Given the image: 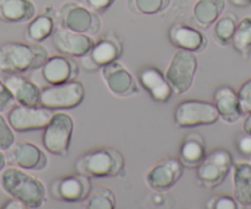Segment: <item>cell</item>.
<instances>
[{
    "label": "cell",
    "mask_w": 251,
    "mask_h": 209,
    "mask_svg": "<svg viewBox=\"0 0 251 209\" xmlns=\"http://www.w3.org/2000/svg\"><path fill=\"white\" fill-rule=\"evenodd\" d=\"M0 187L8 196L23 202L27 209L41 208L47 199L45 184L18 166L5 167L0 172Z\"/></svg>",
    "instance_id": "1"
},
{
    "label": "cell",
    "mask_w": 251,
    "mask_h": 209,
    "mask_svg": "<svg viewBox=\"0 0 251 209\" xmlns=\"http://www.w3.org/2000/svg\"><path fill=\"white\" fill-rule=\"evenodd\" d=\"M50 58V52L41 43L6 42L0 46V71L24 74L40 69Z\"/></svg>",
    "instance_id": "2"
},
{
    "label": "cell",
    "mask_w": 251,
    "mask_h": 209,
    "mask_svg": "<svg viewBox=\"0 0 251 209\" xmlns=\"http://www.w3.org/2000/svg\"><path fill=\"white\" fill-rule=\"evenodd\" d=\"M75 170L89 177H123L126 162L123 154L111 146L96 148L80 155L75 162Z\"/></svg>",
    "instance_id": "3"
},
{
    "label": "cell",
    "mask_w": 251,
    "mask_h": 209,
    "mask_svg": "<svg viewBox=\"0 0 251 209\" xmlns=\"http://www.w3.org/2000/svg\"><path fill=\"white\" fill-rule=\"evenodd\" d=\"M58 26L75 32L96 36L101 30V19L98 13L86 8L84 4L68 1L57 10Z\"/></svg>",
    "instance_id": "4"
},
{
    "label": "cell",
    "mask_w": 251,
    "mask_h": 209,
    "mask_svg": "<svg viewBox=\"0 0 251 209\" xmlns=\"http://www.w3.org/2000/svg\"><path fill=\"white\" fill-rule=\"evenodd\" d=\"M219 119V114L213 102L196 98L182 100L174 110V121L180 128L209 126Z\"/></svg>",
    "instance_id": "5"
},
{
    "label": "cell",
    "mask_w": 251,
    "mask_h": 209,
    "mask_svg": "<svg viewBox=\"0 0 251 209\" xmlns=\"http://www.w3.org/2000/svg\"><path fill=\"white\" fill-rule=\"evenodd\" d=\"M199 61L196 53L185 49H178L175 52L164 73L174 93L182 95L191 89Z\"/></svg>",
    "instance_id": "6"
},
{
    "label": "cell",
    "mask_w": 251,
    "mask_h": 209,
    "mask_svg": "<svg viewBox=\"0 0 251 209\" xmlns=\"http://www.w3.org/2000/svg\"><path fill=\"white\" fill-rule=\"evenodd\" d=\"M234 160L230 151L224 148L212 150L196 167L197 182L204 188H216L223 184L231 171Z\"/></svg>",
    "instance_id": "7"
},
{
    "label": "cell",
    "mask_w": 251,
    "mask_h": 209,
    "mask_svg": "<svg viewBox=\"0 0 251 209\" xmlns=\"http://www.w3.org/2000/svg\"><path fill=\"white\" fill-rule=\"evenodd\" d=\"M85 97V88L78 80L47 85L41 89V106L54 110H71L78 107Z\"/></svg>",
    "instance_id": "8"
},
{
    "label": "cell",
    "mask_w": 251,
    "mask_h": 209,
    "mask_svg": "<svg viewBox=\"0 0 251 209\" xmlns=\"http://www.w3.org/2000/svg\"><path fill=\"white\" fill-rule=\"evenodd\" d=\"M73 131L74 121L71 115L67 112H55L43 129V146L53 155H67L71 146Z\"/></svg>",
    "instance_id": "9"
},
{
    "label": "cell",
    "mask_w": 251,
    "mask_h": 209,
    "mask_svg": "<svg viewBox=\"0 0 251 209\" xmlns=\"http://www.w3.org/2000/svg\"><path fill=\"white\" fill-rule=\"evenodd\" d=\"M123 53V42L113 31H108L101 36L89 53L80 58V64L88 71H96L107 64L116 62Z\"/></svg>",
    "instance_id": "10"
},
{
    "label": "cell",
    "mask_w": 251,
    "mask_h": 209,
    "mask_svg": "<svg viewBox=\"0 0 251 209\" xmlns=\"http://www.w3.org/2000/svg\"><path fill=\"white\" fill-rule=\"evenodd\" d=\"M93 189L91 177L83 174H72L58 177L50 182L48 192L55 201L64 203L85 202Z\"/></svg>",
    "instance_id": "11"
},
{
    "label": "cell",
    "mask_w": 251,
    "mask_h": 209,
    "mask_svg": "<svg viewBox=\"0 0 251 209\" xmlns=\"http://www.w3.org/2000/svg\"><path fill=\"white\" fill-rule=\"evenodd\" d=\"M54 112L43 106L14 105L8 111V122L19 133L45 129Z\"/></svg>",
    "instance_id": "12"
},
{
    "label": "cell",
    "mask_w": 251,
    "mask_h": 209,
    "mask_svg": "<svg viewBox=\"0 0 251 209\" xmlns=\"http://www.w3.org/2000/svg\"><path fill=\"white\" fill-rule=\"evenodd\" d=\"M106 88L116 97H131L138 93V84L133 74L120 62H112L100 69Z\"/></svg>",
    "instance_id": "13"
},
{
    "label": "cell",
    "mask_w": 251,
    "mask_h": 209,
    "mask_svg": "<svg viewBox=\"0 0 251 209\" xmlns=\"http://www.w3.org/2000/svg\"><path fill=\"white\" fill-rule=\"evenodd\" d=\"M8 151L6 160L20 169L41 171L48 165V158L45 151L30 140L15 141Z\"/></svg>",
    "instance_id": "14"
},
{
    "label": "cell",
    "mask_w": 251,
    "mask_h": 209,
    "mask_svg": "<svg viewBox=\"0 0 251 209\" xmlns=\"http://www.w3.org/2000/svg\"><path fill=\"white\" fill-rule=\"evenodd\" d=\"M183 167L177 158H166L149 169L146 175L147 185L153 191H168L182 177Z\"/></svg>",
    "instance_id": "15"
},
{
    "label": "cell",
    "mask_w": 251,
    "mask_h": 209,
    "mask_svg": "<svg viewBox=\"0 0 251 209\" xmlns=\"http://www.w3.org/2000/svg\"><path fill=\"white\" fill-rule=\"evenodd\" d=\"M52 41L54 48L59 53L74 57V58H81L86 53H89V50L91 49L95 42L93 36L75 32L62 26H58L54 30Z\"/></svg>",
    "instance_id": "16"
},
{
    "label": "cell",
    "mask_w": 251,
    "mask_h": 209,
    "mask_svg": "<svg viewBox=\"0 0 251 209\" xmlns=\"http://www.w3.org/2000/svg\"><path fill=\"white\" fill-rule=\"evenodd\" d=\"M40 70L48 85H55L74 80L79 74V64L74 57L59 53L50 56Z\"/></svg>",
    "instance_id": "17"
},
{
    "label": "cell",
    "mask_w": 251,
    "mask_h": 209,
    "mask_svg": "<svg viewBox=\"0 0 251 209\" xmlns=\"http://www.w3.org/2000/svg\"><path fill=\"white\" fill-rule=\"evenodd\" d=\"M169 40L171 45L175 46L178 49H185L194 52V53H201L207 48L206 35L199 28L192 26L185 25V23H174L169 28Z\"/></svg>",
    "instance_id": "18"
},
{
    "label": "cell",
    "mask_w": 251,
    "mask_h": 209,
    "mask_svg": "<svg viewBox=\"0 0 251 209\" xmlns=\"http://www.w3.org/2000/svg\"><path fill=\"white\" fill-rule=\"evenodd\" d=\"M139 84L155 102L165 103L170 100L174 91L166 80L165 74L154 66H146L138 73Z\"/></svg>",
    "instance_id": "19"
},
{
    "label": "cell",
    "mask_w": 251,
    "mask_h": 209,
    "mask_svg": "<svg viewBox=\"0 0 251 209\" xmlns=\"http://www.w3.org/2000/svg\"><path fill=\"white\" fill-rule=\"evenodd\" d=\"M213 103L219 114V118L223 119L226 123H235L244 115L239 101L238 91L226 84L218 86L214 90Z\"/></svg>",
    "instance_id": "20"
},
{
    "label": "cell",
    "mask_w": 251,
    "mask_h": 209,
    "mask_svg": "<svg viewBox=\"0 0 251 209\" xmlns=\"http://www.w3.org/2000/svg\"><path fill=\"white\" fill-rule=\"evenodd\" d=\"M4 81L10 89L15 102L26 106H41V88L23 74H6Z\"/></svg>",
    "instance_id": "21"
},
{
    "label": "cell",
    "mask_w": 251,
    "mask_h": 209,
    "mask_svg": "<svg viewBox=\"0 0 251 209\" xmlns=\"http://www.w3.org/2000/svg\"><path fill=\"white\" fill-rule=\"evenodd\" d=\"M207 155L206 140L200 133H190L182 139L178 159L188 169H196Z\"/></svg>",
    "instance_id": "22"
},
{
    "label": "cell",
    "mask_w": 251,
    "mask_h": 209,
    "mask_svg": "<svg viewBox=\"0 0 251 209\" xmlns=\"http://www.w3.org/2000/svg\"><path fill=\"white\" fill-rule=\"evenodd\" d=\"M231 174H233V197L240 207L244 208L251 207V163H234Z\"/></svg>",
    "instance_id": "23"
},
{
    "label": "cell",
    "mask_w": 251,
    "mask_h": 209,
    "mask_svg": "<svg viewBox=\"0 0 251 209\" xmlns=\"http://www.w3.org/2000/svg\"><path fill=\"white\" fill-rule=\"evenodd\" d=\"M36 16V6L31 0H0V20L4 23H28Z\"/></svg>",
    "instance_id": "24"
},
{
    "label": "cell",
    "mask_w": 251,
    "mask_h": 209,
    "mask_svg": "<svg viewBox=\"0 0 251 209\" xmlns=\"http://www.w3.org/2000/svg\"><path fill=\"white\" fill-rule=\"evenodd\" d=\"M226 9V0H197L192 9L196 25L207 28L213 25Z\"/></svg>",
    "instance_id": "25"
},
{
    "label": "cell",
    "mask_w": 251,
    "mask_h": 209,
    "mask_svg": "<svg viewBox=\"0 0 251 209\" xmlns=\"http://www.w3.org/2000/svg\"><path fill=\"white\" fill-rule=\"evenodd\" d=\"M55 30V23L53 16L47 14H41L35 16L31 21H28L26 37L31 42L41 43L53 35Z\"/></svg>",
    "instance_id": "26"
},
{
    "label": "cell",
    "mask_w": 251,
    "mask_h": 209,
    "mask_svg": "<svg viewBox=\"0 0 251 209\" xmlns=\"http://www.w3.org/2000/svg\"><path fill=\"white\" fill-rule=\"evenodd\" d=\"M231 46L243 57H248L251 50V15L245 16L238 23Z\"/></svg>",
    "instance_id": "27"
},
{
    "label": "cell",
    "mask_w": 251,
    "mask_h": 209,
    "mask_svg": "<svg viewBox=\"0 0 251 209\" xmlns=\"http://www.w3.org/2000/svg\"><path fill=\"white\" fill-rule=\"evenodd\" d=\"M213 25V37L216 42L221 46H228L229 43H231L238 25L235 15L230 13L223 16L221 15Z\"/></svg>",
    "instance_id": "28"
},
{
    "label": "cell",
    "mask_w": 251,
    "mask_h": 209,
    "mask_svg": "<svg viewBox=\"0 0 251 209\" xmlns=\"http://www.w3.org/2000/svg\"><path fill=\"white\" fill-rule=\"evenodd\" d=\"M84 207L88 209H115L116 196L108 187H96L91 189Z\"/></svg>",
    "instance_id": "29"
},
{
    "label": "cell",
    "mask_w": 251,
    "mask_h": 209,
    "mask_svg": "<svg viewBox=\"0 0 251 209\" xmlns=\"http://www.w3.org/2000/svg\"><path fill=\"white\" fill-rule=\"evenodd\" d=\"M171 0H128V6L133 13L142 15H155L166 10Z\"/></svg>",
    "instance_id": "30"
},
{
    "label": "cell",
    "mask_w": 251,
    "mask_h": 209,
    "mask_svg": "<svg viewBox=\"0 0 251 209\" xmlns=\"http://www.w3.org/2000/svg\"><path fill=\"white\" fill-rule=\"evenodd\" d=\"M15 141V131L11 128L8 118H5L0 112V150L8 151Z\"/></svg>",
    "instance_id": "31"
},
{
    "label": "cell",
    "mask_w": 251,
    "mask_h": 209,
    "mask_svg": "<svg viewBox=\"0 0 251 209\" xmlns=\"http://www.w3.org/2000/svg\"><path fill=\"white\" fill-rule=\"evenodd\" d=\"M238 95L243 114L246 115L251 112V78L241 84L240 89L238 90Z\"/></svg>",
    "instance_id": "32"
},
{
    "label": "cell",
    "mask_w": 251,
    "mask_h": 209,
    "mask_svg": "<svg viewBox=\"0 0 251 209\" xmlns=\"http://www.w3.org/2000/svg\"><path fill=\"white\" fill-rule=\"evenodd\" d=\"M15 98L3 79H0V112L9 111L15 105Z\"/></svg>",
    "instance_id": "33"
},
{
    "label": "cell",
    "mask_w": 251,
    "mask_h": 209,
    "mask_svg": "<svg viewBox=\"0 0 251 209\" xmlns=\"http://www.w3.org/2000/svg\"><path fill=\"white\" fill-rule=\"evenodd\" d=\"M207 207L211 209H236L239 207V204L234 197L216 196L209 199L208 203H207Z\"/></svg>",
    "instance_id": "34"
},
{
    "label": "cell",
    "mask_w": 251,
    "mask_h": 209,
    "mask_svg": "<svg viewBox=\"0 0 251 209\" xmlns=\"http://www.w3.org/2000/svg\"><path fill=\"white\" fill-rule=\"evenodd\" d=\"M235 146L240 155L251 159V134L246 132L238 134L235 138Z\"/></svg>",
    "instance_id": "35"
},
{
    "label": "cell",
    "mask_w": 251,
    "mask_h": 209,
    "mask_svg": "<svg viewBox=\"0 0 251 209\" xmlns=\"http://www.w3.org/2000/svg\"><path fill=\"white\" fill-rule=\"evenodd\" d=\"M84 5L95 13H105L115 4L116 0H81Z\"/></svg>",
    "instance_id": "36"
},
{
    "label": "cell",
    "mask_w": 251,
    "mask_h": 209,
    "mask_svg": "<svg viewBox=\"0 0 251 209\" xmlns=\"http://www.w3.org/2000/svg\"><path fill=\"white\" fill-rule=\"evenodd\" d=\"M1 208L3 209H27V207H26L23 202L19 201V199L10 197V198H9L8 201L1 206Z\"/></svg>",
    "instance_id": "37"
},
{
    "label": "cell",
    "mask_w": 251,
    "mask_h": 209,
    "mask_svg": "<svg viewBox=\"0 0 251 209\" xmlns=\"http://www.w3.org/2000/svg\"><path fill=\"white\" fill-rule=\"evenodd\" d=\"M243 131L246 132V133L251 134V112L246 114L245 119H244L243 123Z\"/></svg>",
    "instance_id": "38"
},
{
    "label": "cell",
    "mask_w": 251,
    "mask_h": 209,
    "mask_svg": "<svg viewBox=\"0 0 251 209\" xmlns=\"http://www.w3.org/2000/svg\"><path fill=\"white\" fill-rule=\"evenodd\" d=\"M231 5L236 6V8H246V6L251 5V0H229Z\"/></svg>",
    "instance_id": "39"
},
{
    "label": "cell",
    "mask_w": 251,
    "mask_h": 209,
    "mask_svg": "<svg viewBox=\"0 0 251 209\" xmlns=\"http://www.w3.org/2000/svg\"><path fill=\"white\" fill-rule=\"evenodd\" d=\"M6 163H8V160H6V155L4 154L3 150H0V172L3 171V170L6 167Z\"/></svg>",
    "instance_id": "40"
},
{
    "label": "cell",
    "mask_w": 251,
    "mask_h": 209,
    "mask_svg": "<svg viewBox=\"0 0 251 209\" xmlns=\"http://www.w3.org/2000/svg\"><path fill=\"white\" fill-rule=\"evenodd\" d=\"M45 14H47V15L50 16H54V14H57V10L53 8L52 4H48V5H46L45 8Z\"/></svg>",
    "instance_id": "41"
}]
</instances>
